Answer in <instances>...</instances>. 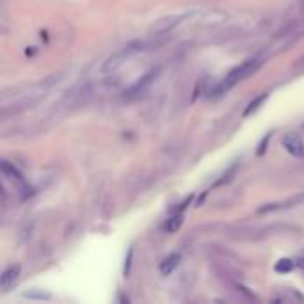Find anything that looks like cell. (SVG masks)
I'll list each match as a JSON object with an SVG mask.
<instances>
[{"label":"cell","mask_w":304,"mask_h":304,"mask_svg":"<svg viewBox=\"0 0 304 304\" xmlns=\"http://www.w3.org/2000/svg\"><path fill=\"white\" fill-rule=\"evenodd\" d=\"M185 18V14H180V16H167V18L159 20L157 24L153 25V32L155 34H166L169 30H173L182 20Z\"/></svg>","instance_id":"cell-4"},{"label":"cell","mask_w":304,"mask_h":304,"mask_svg":"<svg viewBox=\"0 0 304 304\" xmlns=\"http://www.w3.org/2000/svg\"><path fill=\"white\" fill-rule=\"evenodd\" d=\"M180 260H182V256H180V254L178 253H174V254H169L167 258H166L164 262L160 263V274H162V276H169V274H171V272L174 271V269H176L178 265H180Z\"/></svg>","instance_id":"cell-6"},{"label":"cell","mask_w":304,"mask_h":304,"mask_svg":"<svg viewBox=\"0 0 304 304\" xmlns=\"http://www.w3.org/2000/svg\"><path fill=\"white\" fill-rule=\"evenodd\" d=\"M283 148L286 150V153L295 157V159L304 157V142L299 134H286L283 137Z\"/></svg>","instance_id":"cell-3"},{"label":"cell","mask_w":304,"mask_h":304,"mask_svg":"<svg viewBox=\"0 0 304 304\" xmlns=\"http://www.w3.org/2000/svg\"><path fill=\"white\" fill-rule=\"evenodd\" d=\"M0 171H2L4 174H7L9 178H14V180H22V174H20V171L14 167L13 164H9V162L0 160Z\"/></svg>","instance_id":"cell-10"},{"label":"cell","mask_w":304,"mask_h":304,"mask_svg":"<svg viewBox=\"0 0 304 304\" xmlns=\"http://www.w3.org/2000/svg\"><path fill=\"white\" fill-rule=\"evenodd\" d=\"M140 50H142V43H139V41L130 43V45H127V47L119 48L116 54H112V55L105 61V64H103L102 70L105 71V73H112V71L119 70V68H121V66L125 64L128 59H132V57L136 55L137 52H140Z\"/></svg>","instance_id":"cell-2"},{"label":"cell","mask_w":304,"mask_h":304,"mask_svg":"<svg viewBox=\"0 0 304 304\" xmlns=\"http://www.w3.org/2000/svg\"><path fill=\"white\" fill-rule=\"evenodd\" d=\"M267 96H269V94H260V96H256V98H254L253 102L249 103V107L246 109V111H244V116L248 117V116H251V114L256 112L258 109H260V107L263 105V102L267 100Z\"/></svg>","instance_id":"cell-9"},{"label":"cell","mask_w":304,"mask_h":304,"mask_svg":"<svg viewBox=\"0 0 304 304\" xmlns=\"http://www.w3.org/2000/svg\"><path fill=\"white\" fill-rule=\"evenodd\" d=\"M295 263L292 262V260H288V258H283V260H279V262L276 263V271L281 272V274H285V272H290L294 271Z\"/></svg>","instance_id":"cell-11"},{"label":"cell","mask_w":304,"mask_h":304,"mask_svg":"<svg viewBox=\"0 0 304 304\" xmlns=\"http://www.w3.org/2000/svg\"><path fill=\"white\" fill-rule=\"evenodd\" d=\"M258 68H260V61H258V59H248V61H244L242 64L237 66L235 70H231L228 75H226V79L222 80V84L217 87V93H224V91L231 89L235 84H239L240 80H244L249 75H253Z\"/></svg>","instance_id":"cell-1"},{"label":"cell","mask_w":304,"mask_h":304,"mask_svg":"<svg viewBox=\"0 0 304 304\" xmlns=\"http://www.w3.org/2000/svg\"><path fill=\"white\" fill-rule=\"evenodd\" d=\"M18 274H20L18 265L9 267V269H7L5 272H2V276H0V286H11L14 281L18 279Z\"/></svg>","instance_id":"cell-7"},{"label":"cell","mask_w":304,"mask_h":304,"mask_svg":"<svg viewBox=\"0 0 304 304\" xmlns=\"http://www.w3.org/2000/svg\"><path fill=\"white\" fill-rule=\"evenodd\" d=\"M183 224V212L180 210L176 214V216L173 217H169L167 221H166V224H164V229L167 231V233H176L178 229H180V226Z\"/></svg>","instance_id":"cell-8"},{"label":"cell","mask_w":304,"mask_h":304,"mask_svg":"<svg viewBox=\"0 0 304 304\" xmlns=\"http://www.w3.org/2000/svg\"><path fill=\"white\" fill-rule=\"evenodd\" d=\"M157 73H159V71H157V70H151L150 73H146V75L142 77V79H140L139 82H137V84L130 89V91H128V96H136V94H140V93H142V91H146V89L150 87L151 82H153V80H155Z\"/></svg>","instance_id":"cell-5"}]
</instances>
